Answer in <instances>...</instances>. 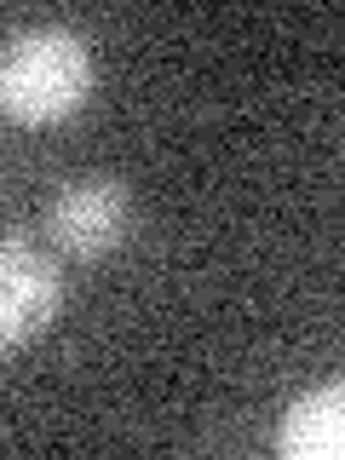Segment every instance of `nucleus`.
I'll return each instance as SVG.
<instances>
[{"mask_svg": "<svg viewBox=\"0 0 345 460\" xmlns=\"http://www.w3.org/2000/svg\"><path fill=\"white\" fill-rule=\"evenodd\" d=\"M98 86V58L75 29L35 23L0 40V110L23 127L69 121Z\"/></svg>", "mask_w": 345, "mask_h": 460, "instance_id": "f257e3e1", "label": "nucleus"}, {"mask_svg": "<svg viewBox=\"0 0 345 460\" xmlns=\"http://www.w3.org/2000/svg\"><path fill=\"white\" fill-rule=\"evenodd\" d=\"M133 225V196L121 179L98 172V179H75L52 196L47 208V242L64 259H104L127 242Z\"/></svg>", "mask_w": 345, "mask_h": 460, "instance_id": "f03ea898", "label": "nucleus"}, {"mask_svg": "<svg viewBox=\"0 0 345 460\" xmlns=\"http://www.w3.org/2000/svg\"><path fill=\"white\" fill-rule=\"evenodd\" d=\"M64 305V282L47 248L35 242H0V357L40 340Z\"/></svg>", "mask_w": 345, "mask_h": 460, "instance_id": "7ed1b4c3", "label": "nucleus"}, {"mask_svg": "<svg viewBox=\"0 0 345 460\" xmlns=\"http://www.w3.org/2000/svg\"><path fill=\"white\" fill-rule=\"evenodd\" d=\"M277 449L288 460H340L345 455V385L328 380L282 414Z\"/></svg>", "mask_w": 345, "mask_h": 460, "instance_id": "20e7f679", "label": "nucleus"}]
</instances>
